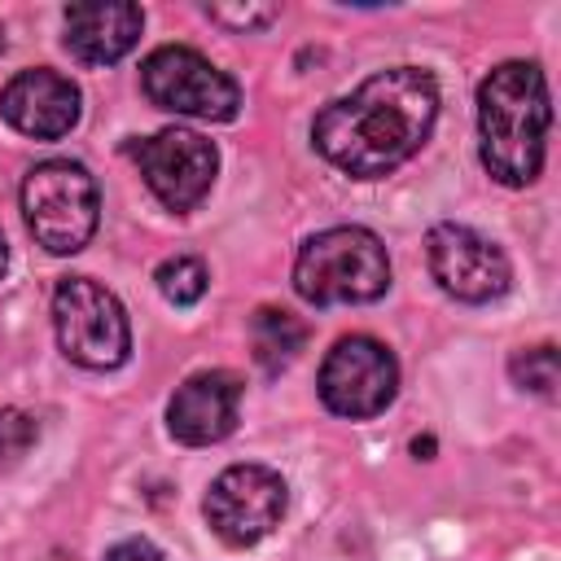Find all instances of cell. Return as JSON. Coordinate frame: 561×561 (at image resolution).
Returning <instances> with one entry per match:
<instances>
[{
    "label": "cell",
    "instance_id": "obj_1",
    "mask_svg": "<svg viewBox=\"0 0 561 561\" xmlns=\"http://www.w3.org/2000/svg\"><path fill=\"white\" fill-rule=\"evenodd\" d=\"M438 118V88L416 66H390L364 79L351 96L329 101L316 123V149L355 180L390 175L408 162Z\"/></svg>",
    "mask_w": 561,
    "mask_h": 561
},
{
    "label": "cell",
    "instance_id": "obj_2",
    "mask_svg": "<svg viewBox=\"0 0 561 561\" xmlns=\"http://www.w3.org/2000/svg\"><path fill=\"white\" fill-rule=\"evenodd\" d=\"M548 123V79L535 61H504L478 83V153L500 184L526 188L539 175Z\"/></svg>",
    "mask_w": 561,
    "mask_h": 561
},
{
    "label": "cell",
    "instance_id": "obj_3",
    "mask_svg": "<svg viewBox=\"0 0 561 561\" xmlns=\"http://www.w3.org/2000/svg\"><path fill=\"white\" fill-rule=\"evenodd\" d=\"M390 285V259L368 228H324L302 241L294 263V289L316 307L373 302Z\"/></svg>",
    "mask_w": 561,
    "mask_h": 561
},
{
    "label": "cell",
    "instance_id": "obj_4",
    "mask_svg": "<svg viewBox=\"0 0 561 561\" xmlns=\"http://www.w3.org/2000/svg\"><path fill=\"white\" fill-rule=\"evenodd\" d=\"M22 215L31 237L48 254H75L92 241L96 215H101V193L88 167L70 158H48L26 171L22 180Z\"/></svg>",
    "mask_w": 561,
    "mask_h": 561
},
{
    "label": "cell",
    "instance_id": "obj_5",
    "mask_svg": "<svg viewBox=\"0 0 561 561\" xmlns=\"http://www.w3.org/2000/svg\"><path fill=\"white\" fill-rule=\"evenodd\" d=\"M53 329H57L61 355L92 373L118 368L131 351L123 302L92 276H66L53 289Z\"/></svg>",
    "mask_w": 561,
    "mask_h": 561
},
{
    "label": "cell",
    "instance_id": "obj_6",
    "mask_svg": "<svg viewBox=\"0 0 561 561\" xmlns=\"http://www.w3.org/2000/svg\"><path fill=\"white\" fill-rule=\"evenodd\" d=\"M140 88L158 110L206 118V123H228L241 105V88L184 44L153 48L140 66Z\"/></svg>",
    "mask_w": 561,
    "mask_h": 561
},
{
    "label": "cell",
    "instance_id": "obj_7",
    "mask_svg": "<svg viewBox=\"0 0 561 561\" xmlns=\"http://www.w3.org/2000/svg\"><path fill=\"white\" fill-rule=\"evenodd\" d=\"M394 390H399V364L377 337L364 333L337 337L320 364V399L337 416L351 421L377 416L390 408Z\"/></svg>",
    "mask_w": 561,
    "mask_h": 561
},
{
    "label": "cell",
    "instance_id": "obj_8",
    "mask_svg": "<svg viewBox=\"0 0 561 561\" xmlns=\"http://www.w3.org/2000/svg\"><path fill=\"white\" fill-rule=\"evenodd\" d=\"M285 513V478L267 465H232L206 491V522L228 548H250L276 530Z\"/></svg>",
    "mask_w": 561,
    "mask_h": 561
},
{
    "label": "cell",
    "instance_id": "obj_9",
    "mask_svg": "<svg viewBox=\"0 0 561 561\" xmlns=\"http://www.w3.org/2000/svg\"><path fill=\"white\" fill-rule=\"evenodd\" d=\"M131 158H136L145 184L153 188V197L171 210H193L210 193L215 171H219L215 145L188 127L153 131L149 140H140L131 149Z\"/></svg>",
    "mask_w": 561,
    "mask_h": 561
},
{
    "label": "cell",
    "instance_id": "obj_10",
    "mask_svg": "<svg viewBox=\"0 0 561 561\" xmlns=\"http://www.w3.org/2000/svg\"><path fill=\"white\" fill-rule=\"evenodd\" d=\"M425 259L438 289L460 302H491L513 280L504 250L465 224H434L425 237Z\"/></svg>",
    "mask_w": 561,
    "mask_h": 561
},
{
    "label": "cell",
    "instance_id": "obj_11",
    "mask_svg": "<svg viewBox=\"0 0 561 561\" xmlns=\"http://www.w3.org/2000/svg\"><path fill=\"white\" fill-rule=\"evenodd\" d=\"M241 408V377L228 368L193 373L167 403V425L188 447H210L237 430Z\"/></svg>",
    "mask_w": 561,
    "mask_h": 561
},
{
    "label": "cell",
    "instance_id": "obj_12",
    "mask_svg": "<svg viewBox=\"0 0 561 561\" xmlns=\"http://www.w3.org/2000/svg\"><path fill=\"white\" fill-rule=\"evenodd\" d=\"M0 110L22 136L57 140L79 123V88L57 70L35 66V70H22L4 83Z\"/></svg>",
    "mask_w": 561,
    "mask_h": 561
},
{
    "label": "cell",
    "instance_id": "obj_13",
    "mask_svg": "<svg viewBox=\"0 0 561 561\" xmlns=\"http://www.w3.org/2000/svg\"><path fill=\"white\" fill-rule=\"evenodd\" d=\"M145 13L127 0H88L66 9V48L88 66H110L127 57L140 39Z\"/></svg>",
    "mask_w": 561,
    "mask_h": 561
},
{
    "label": "cell",
    "instance_id": "obj_14",
    "mask_svg": "<svg viewBox=\"0 0 561 561\" xmlns=\"http://www.w3.org/2000/svg\"><path fill=\"white\" fill-rule=\"evenodd\" d=\"M250 342H254V359L263 364V373H280L307 346V324L294 311L259 307L250 320Z\"/></svg>",
    "mask_w": 561,
    "mask_h": 561
},
{
    "label": "cell",
    "instance_id": "obj_15",
    "mask_svg": "<svg viewBox=\"0 0 561 561\" xmlns=\"http://www.w3.org/2000/svg\"><path fill=\"white\" fill-rule=\"evenodd\" d=\"M153 280H158V289H162V298H167V302H175V307H193V302L206 294V280H210V276H206L202 259L175 254V259L158 263Z\"/></svg>",
    "mask_w": 561,
    "mask_h": 561
},
{
    "label": "cell",
    "instance_id": "obj_16",
    "mask_svg": "<svg viewBox=\"0 0 561 561\" xmlns=\"http://www.w3.org/2000/svg\"><path fill=\"white\" fill-rule=\"evenodd\" d=\"M508 373H513V381L522 386V390H530V394H552L557 390V377H561V368H557V346H530V351H517L513 359H508Z\"/></svg>",
    "mask_w": 561,
    "mask_h": 561
},
{
    "label": "cell",
    "instance_id": "obj_17",
    "mask_svg": "<svg viewBox=\"0 0 561 561\" xmlns=\"http://www.w3.org/2000/svg\"><path fill=\"white\" fill-rule=\"evenodd\" d=\"M35 438H39L35 416H26L22 408H0V469L22 460Z\"/></svg>",
    "mask_w": 561,
    "mask_h": 561
},
{
    "label": "cell",
    "instance_id": "obj_18",
    "mask_svg": "<svg viewBox=\"0 0 561 561\" xmlns=\"http://www.w3.org/2000/svg\"><path fill=\"white\" fill-rule=\"evenodd\" d=\"M206 13L232 31H259L267 22H276V4H206Z\"/></svg>",
    "mask_w": 561,
    "mask_h": 561
},
{
    "label": "cell",
    "instance_id": "obj_19",
    "mask_svg": "<svg viewBox=\"0 0 561 561\" xmlns=\"http://www.w3.org/2000/svg\"><path fill=\"white\" fill-rule=\"evenodd\" d=\"M105 561H167V557L149 539H123V543H114L105 552Z\"/></svg>",
    "mask_w": 561,
    "mask_h": 561
},
{
    "label": "cell",
    "instance_id": "obj_20",
    "mask_svg": "<svg viewBox=\"0 0 561 561\" xmlns=\"http://www.w3.org/2000/svg\"><path fill=\"white\" fill-rule=\"evenodd\" d=\"M4 267H9V245H4V232H0V276H4Z\"/></svg>",
    "mask_w": 561,
    "mask_h": 561
},
{
    "label": "cell",
    "instance_id": "obj_21",
    "mask_svg": "<svg viewBox=\"0 0 561 561\" xmlns=\"http://www.w3.org/2000/svg\"><path fill=\"white\" fill-rule=\"evenodd\" d=\"M0 48H4V31H0Z\"/></svg>",
    "mask_w": 561,
    "mask_h": 561
}]
</instances>
